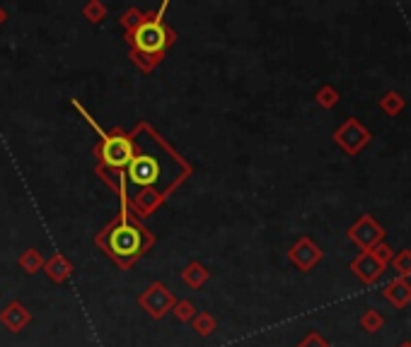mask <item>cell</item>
Returning a JSON list of instances; mask_svg holds the SVG:
<instances>
[{
  "instance_id": "obj_2",
  "label": "cell",
  "mask_w": 411,
  "mask_h": 347,
  "mask_svg": "<svg viewBox=\"0 0 411 347\" xmlns=\"http://www.w3.org/2000/svg\"><path fill=\"white\" fill-rule=\"evenodd\" d=\"M162 177L165 166L158 157L150 155V152H143L138 157L134 155V159L129 164V181L134 186H165Z\"/></svg>"
},
{
  "instance_id": "obj_1",
  "label": "cell",
  "mask_w": 411,
  "mask_h": 347,
  "mask_svg": "<svg viewBox=\"0 0 411 347\" xmlns=\"http://www.w3.org/2000/svg\"><path fill=\"white\" fill-rule=\"evenodd\" d=\"M145 239H143V232L136 230L131 225H119L105 236V246L109 249V254L119 260H131L134 256L140 254L143 249Z\"/></svg>"
},
{
  "instance_id": "obj_8",
  "label": "cell",
  "mask_w": 411,
  "mask_h": 347,
  "mask_svg": "<svg viewBox=\"0 0 411 347\" xmlns=\"http://www.w3.org/2000/svg\"><path fill=\"white\" fill-rule=\"evenodd\" d=\"M385 297L392 306L404 309L411 302V282L406 278H394L392 282L385 284Z\"/></svg>"
},
{
  "instance_id": "obj_4",
  "label": "cell",
  "mask_w": 411,
  "mask_h": 347,
  "mask_svg": "<svg viewBox=\"0 0 411 347\" xmlns=\"http://www.w3.org/2000/svg\"><path fill=\"white\" fill-rule=\"evenodd\" d=\"M102 157H105V164L112 166V169H124V166H129L131 159H134V145H131V140L124 135H109L105 137Z\"/></svg>"
},
{
  "instance_id": "obj_11",
  "label": "cell",
  "mask_w": 411,
  "mask_h": 347,
  "mask_svg": "<svg viewBox=\"0 0 411 347\" xmlns=\"http://www.w3.org/2000/svg\"><path fill=\"white\" fill-rule=\"evenodd\" d=\"M361 326L366 328L368 333H377L382 326H385V316H382L380 311H375V309H368V311L361 316Z\"/></svg>"
},
{
  "instance_id": "obj_12",
  "label": "cell",
  "mask_w": 411,
  "mask_h": 347,
  "mask_svg": "<svg viewBox=\"0 0 411 347\" xmlns=\"http://www.w3.org/2000/svg\"><path fill=\"white\" fill-rule=\"evenodd\" d=\"M392 265H394V270H397V278L409 280V275H411V251H401L399 256H394V258H392Z\"/></svg>"
},
{
  "instance_id": "obj_3",
  "label": "cell",
  "mask_w": 411,
  "mask_h": 347,
  "mask_svg": "<svg viewBox=\"0 0 411 347\" xmlns=\"http://www.w3.org/2000/svg\"><path fill=\"white\" fill-rule=\"evenodd\" d=\"M370 137H372L370 131H368L361 121H356V118H348V121L337 131L334 140H337V145H341L348 155H358V152H361L363 147L370 142Z\"/></svg>"
},
{
  "instance_id": "obj_5",
  "label": "cell",
  "mask_w": 411,
  "mask_h": 347,
  "mask_svg": "<svg viewBox=\"0 0 411 347\" xmlns=\"http://www.w3.org/2000/svg\"><path fill=\"white\" fill-rule=\"evenodd\" d=\"M348 236H351L353 244H358L363 251H370L375 244H380L382 236H385V230H382V225H377L375 220H372L370 215H363L361 220L356 222V225L348 230Z\"/></svg>"
},
{
  "instance_id": "obj_7",
  "label": "cell",
  "mask_w": 411,
  "mask_h": 347,
  "mask_svg": "<svg viewBox=\"0 0 411 347\" xmlns=\"http://www.w3.org/2000/svg\"><path fill=\"white\" fill-rule=\"evenodd\" d=\"M385 268L387 265L380 263L370 251H363V254L351 263V270L356 273V278H361L363 282H368V284H372L375 280H380V275L385 273Z\"/></svg>"
},
{
  "instance_id": "obj_13",
  "label": "cell",
  "mask_w": 411,
  "mask_h": 347,
  "mask_svg": "<svg viewBox=\"0 0 411 347\" xmlns=\"http://www.w3.org/2000/svg\"><path fill=\"white\" fill-rule=\"evenodd\" d=\"M370 254L375 256V258L380 260V263H385V265H387V263H392V258H394V251H392L390 246L385 244V241H380V244L372 246Z\"/></svg>"
},
{
  "instance_id": "obj_6",
  "label": "cell",
  "mask_w": 411,
  "mask_h": 347,
  "mask_svg": "<svg viewBox=\"0 0 411 347\" xmlns=\"http://www.w3.org/2000/svg\"><path fill=\"white\" fill-rule=\"evenodd\" d=\"M165 44H167V32H165V27L160 22H148V25H143L136 32V46L143 54L148 56L160 54L165 49Z\"/></svg>"
},
{
  "instance_id": "obj_14",
  "label": "cell",
  "mask_w": 411,
  "mask_h": 347,
  "mask_svg": "<svg viewBox=\"0 0 411 347\" xmlns=\"http://www.w3.org/2000/svg\"><path fill=\"white\" fill-rule=\"evenodd\" d=\"M317 102L322 104V107H334V104L339 102V94H337V89H332V87H324L322 92L317 94Z\"/></svg>"
},
{
  "instance_id": "obj_16",
  "label": "cell",
  "mask_w": 411,
  "mask_h": 347,
  "mask_svg": "<svg viewBox=\"0 0 411 347\" xmlns=\"http://www.w3.org/2000/svg\"><path fill=\"white\" fill-rule=\"evenodd\" d=\"M399 347H411V340H404V342H401Z\"/></svg>"
},
{
  "instance_id": "obj_10",
  "label": "cell",
  "mask_w": 411,
  "mask_h": 347,
  "mask_svg": "<svg viewBox=\"0 0 411 347\" xmlns=\"http://www.w3.org/2000/svg\"><path fill=\"white\" fill-rule=\"evenodd\" d=\"M406 102L399 92H387L385 97L380 99V109L387 113V116H399V111H404Z\"/></svg>"
},
{
  "instance_id": "obj_9",
  "label": "cell",
  "mask_w": 411,
  "mask_h": 347,
  "mask_svg": "<svg viewBox=\"0 0 411 347\" xmlns=\"http://www.w3.org/2000/svg\"><path fill=\"white\" fill-rule=\"evenodd\" d=\"M291 258L295 260L302 270H307V268H313V265L322 258V251H319L310 239H302L300 244L291 251Z\"/></svg>"
},
{
  "instance_id": "obj_15",
  "label": "cell",
  "mask_w": 411,
  "mask_h": 347,
  "mask_svg": "<svg viewBox=\"0 0 411 347\" xmlns=\"http://www.w3.org/2000/svg\"><path fill=\"white\" fill-rule=\"evenodd\" d=\"M300 347H329V342L324 340V337H319L317 333H313V335L305 337V342H302Z\"/></svg>"
}]
</instances>
